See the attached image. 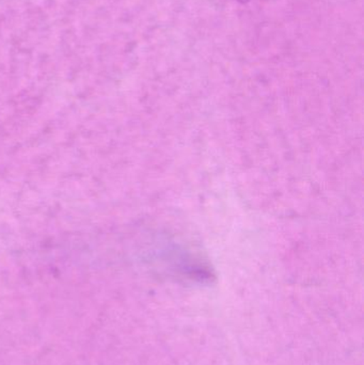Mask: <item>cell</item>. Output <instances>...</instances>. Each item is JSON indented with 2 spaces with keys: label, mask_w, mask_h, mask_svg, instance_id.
Here are the masks:
<instances>
[{
  "label": "cell",
  "mask_w": 364,
  "mask_h": 365,
  "mask_svg": "<svg viewBox=\"0 0 364 365\" xmlns=\"http://www.w3.org/2000/svg\"><path fill=\"white\" fill-rule=\"evenodd\" d=\"M236 1L241 2V4H246V2L249 1V0H236Z\"/></svg>",
  "instance_id": "cell-1"
}]
</instances>
